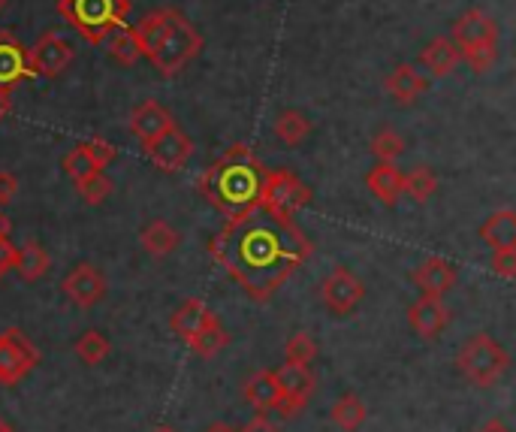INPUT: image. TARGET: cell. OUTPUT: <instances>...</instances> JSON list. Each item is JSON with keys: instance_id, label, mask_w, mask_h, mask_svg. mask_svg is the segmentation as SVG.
<instances>
[{"instance_id": "1", "label": "cell", "mask_w": 516, "mask_h": 432, "mask_svg": "<svg viewBox=\"0 0 516 432\" xmlns=\"http://www.w3.org/2000/svg\"><path fill=\"white\" fill-rule=\"evenodd\" d=\"M209 251L248 300L266 303L311 257V242L293 218L272 215L254 203L224 221L212 236Z\"/></svg>"}, {"instance_id": "2", "label": "cell", "mask_w": 516, "mask_h": 432, "mask_svg": "<svg viewBox=\"0 0 516 432\" xmlns=\"http://www.w3.org/2000/svg\"><path fill=\"white\" fill-rule=\"evenodd\" d=\"M133 31L139 37L142 58H148L151 67L166 79L179 76L203 52L200 31L179 10L166 7V10L148 13L139 25H133Z\"/></svg>"}, {"instance_id": "3", "label": "cell", "mask_w": 516, "mask_h": 432, "mask_svg": "<svg viewBox=\"0 0 516 432\" xmlns=\"http://www.w3.org/2000/svg\"><path fill=\"white\" fill-rule=\"evenodd\" d=\"M266 167L260 164V158L236 142L230 152H224L203 176H200V194L227 218L239 215L242 209L254 206L260 197V185H263Z\"/></svg>"}, {"instance_id": "4", "label": "cell", "mask_w": 516, "mask_h": 432, "mask_svg": "<svg viewBox=\"0 0 516 432\" xmlns=\"http://www.w3.org/2000/svg\"><path fill=\"white\" fill-rule=\"evenodd\" d=\"M58 13L82 40L103 46L115 28L127 25L130 0H58Z\"/></svg>"}, {"instance_id": "5", "label": "cell", "mask_w": 516, "mask_h": 432, "mask_svg": "<svg viewBox=\"0 0 516 432\" xmlns=\"http://www.w3.org/2000/svg\"><path fill=\"white\" fill-rule=\"evenodd\" d=\"M510 366V354L489 333H474L456 354V369L477 387H492Z\"/></svg>"}, {"instance_id": "6", "label": "cell", "mask_w": 516, "mask_h": 432, "mask_svg": "<svg viewBox=\"0 0 516 432\" xmlns=\"http://www.w3.org/2000/svg\"><path fill=\"white\" fill-rule=\"evenodd\" d=\"M311 188L290 170H266L263 185H260V197L257 206L281 215V218H293L299 209H305L311 203Z\"/></svg>"}, {"instance_id": "7", "label": "cell", "mask_w": 516, "mask_h": 432, "mask_svg": "<svg viewBox=\"0 0 516 432\" xmlns=\"http://www.w3.org/2000/svg\"><path fill=\"white\" fill-rule=\"evenodd\" d=\"M37 363H40V351L22 330L13 327L7 333H0V384L16 387L19 381L28 378V372H34Z\"/></svg>"}, {"instance_id": "8", "label": "cell", "mask_w": 516, "mask_h": 432, "mask_svg": "<svg viewBox=\"0 0 516 432\" xmlns=\"http://www.w3.org/2000/svg\"><path fill=\"white\" fill-rule=\"evenodd\" d=\"M142 149L160 173H179L194 158V139L179 124H172L151 142H142Z\"/></svg>"}, {"instance_id": "9", "label": "cell", "mask_w": 516, "mask_h": 432, "mask_svg": "<svg viewBox=\"0 0 516 432\" xmlns=\"http://www.w3.org/2000/svg\"><path fill=\"white\" fill-rule=\"evenodd\" d=\"M320 297H323V306L332 315H351L366 297V284L348 266H335L326 275V281L320 284Z\"/></svg>"}, {"instance_id": "10", "label": "cell", "mask_w": 516, "mask_h": 432, "mask_svg": "<svg viewBox=\"0 0 516 432\" xmlns=\"http://www.w3.org/2000/svg\"><path fill=\"white\" fill-rule=\"evenodd\" d=\"M275 384H278V393H281V405H278V414L281 417H293L296 411H302L314 393V372L311 366H296V363H284L278 366L275 372Z\"/></svg>"}, {"instance_id": "11", "label": "cell", "mask_w": 516, "mask_h": 432, "mask_svg": "<svg viewBox=\"0 0 516 432\" xmlns=\"http://www.w3.org/2000/svg\"><path fill=\"white\" fill-rule=\"evenodd\" d=\"M28 64H31V73L34 76L58 79L73 64V46L58 31H46L34 43V49H28Z\"/></svg>"}, {"instance_id": "12", "label": "cell", "mask_w": 516, "mask_h": 432, "mask_svg": "<svg viewBox=\"0 0 516 432\" xmlns=\"http://www.w3.org/2000/svg\"><path fill=\"white\" fill-rule=\"evenodd\" d=\"M64 297L76 306V309H91L106 297V278L94 263H76L64 281H61Z\"/></svg>"}, {"instance_id": "13", "label": "cell", "mask_w": 516, "mask_h": 432, "mask_svg": "<svg viewBox=\"0 0 516 432\" xmlns=\"http://www.w3.org/2000/svg\"><path fill=\"white\" fill-rule=\"evenodd\" d=\"M411 278H414V284L420 287V297H438V300H444V294H450L453 287H456L459 269H456L450 260L432 254V257H426V260L414 269Z\"/></svg>"}, {"instance_id": "14", "label": "cell", "mask_w": 516, "mask_h": 432, "mask_svg": "<svg viewBox=\"0 0 516 432\" xmlns=\"http://www.w3.org/2000/svg\"><path fill=\"white\" fill-rule=\"evenodd\" d=\"M34 73H31V64H28V49L19 43L16 34L10 31H0V88L13 91L16 85L28 82Z\"/></svg>"}, {"instance_id": "15", "label": "cell", "mask_w": 516, "mask_h": 432, "mask_svg": "<svg viewBox=\"0 0 516 432\" xmlns=\"http://www.w3.org/2000/svg\"><path fill=\"white\" fill-rule=\"evenodd\" d=\"M408 324H411V333L420 336V339H438L447 324H450V309L444 306V300L438 297H420L417 303H411L408 309Z\"/></svg>"}, {"instance_id": "16", "label": "cell", "mask_w": 516, "mask_h": 432, "mask_svg": "<svg viewBox=\"0 0 516 432\" xmlns=\"http://www.w3.org/2000/svg\"><path fill=\"white\" fill-rule=\"evenodd\" d=\"M450 40L456 43V49H465V46H474L483 40H498V25L483 10H468L453 22Z\"/></svg>"}, {"instance_id": "17", "label": "cell", "mask_w": 516, "mask_h": 432, "mask_svg": "<svg viewBox=\"0 0 516 432\" xmlns=\"http://www.w3.org/2000/svg\"><path fill=\"white\" fill-rule=\"evenodd\" d=\"M176 124V118L169 115L166 106H160L157 100H145L133 109L130 115V130L142 139V142H151L154 136H160L163 130H169Z\"/></svg>"}, {"instance_id": "18", "label": "cell", "mask_w": 516, "mask_h": 432, "mask_svg": "<svg viewBox=\"0 0 516 432\" xmlns=\"http://www.w3.org/2000/svg\"><path fill=\"white\" fill-rule=\"evenodd\" d=\"M384 88H387V94H390L396 103L411 106L420 94H426L429 82L417 73V67H414V64H399V67H393V70L387 73Z\"/></svg>"}, {"instance_id": "19", "label": "cell", "mask_w": 516, "mask_h": 432, "mask_svg": "<svg viewBox=\"0 0 516 432\" xmlns=\"http://www.w3.org/2000/svg\"><path fill=\"white\" fill-rule=\"evenodd\" d=\"M480 239L492 251H507L516 248V212L513 209H495L483 224H480Z\"/></svg>"}, {"instance_id": "20", "label": "cell", "mask_w": 516, "mask_h": 432, "mask_svg": "<svg viewBox=\"0 0 516 432\" xmlns=\"http://www.w3.org/2000/svg\"><path fill=\"white\" fill-rule=\"evenodd\" d=\"M215 315L209 312V306L203 300H185L169 318V330L176 333L182 342H188L191 336H197Z\"/></svg>"}, {"instance_id": "21", "label": "cell", "mask_w": 516, "mask_h": 432, "mask_svg": "<svg viewBox=\"0 0 516 432\" xmlns=\"http://www.w3.org/2000/svg\"><path fill=\"white\" fill-rule=\"evenodd\" d=\"M420 64L435 76V79H444L456 70L459 64V49L450 37H435L423 52H420Z\"/></svg>"}, {"instance_id": "22", "label": "cell", "mask_w": 516, "mask_h": 432, "mask_svg": "<svg viewBox=\"0 0 516 432\" xmlns=\"http://www.w3.org/2000/svg\"><path fill=\"white\" fill-rule=\"evenodd\" d=\"M402 170L396 164H375L366 176V185L369 191L384 203V206H396V200L402 197Z\"/></svg>"}, {"instance_id": "23", "label": "cell", "mask_w": 516, "mask_h": 432, "mask_svg": "<svg viewBox=\"0 0 516 432\" xmlns=\"http://www.w3.org/2000/svg\"><path fill=\"white\" fill-rule=\"evenodd\" d=\"M245 399L257 408V411H278L281 405V393H278V384H275V375L269 369H260L254 372L248 381H245Z\"/></svg>"}, {"instance_id": "24", "label": "cell", "mask_w": 516, "mask_h": 432, "mask_svg": "<svg viewBox=\"0 0 516 432\" xmlns=\"http://www.w3.org/2000/svg\"><path fill=\"white\" fill-rule=\"evenodd\" d=\"M369 417V408L366 402L357 396V393H344L332 402L329 408V420L341 429V432H357Z\"/></svg>"}, {"instance_id": "25", "label": "cell", "mask_w": 516, "mask_h": 432, "mask_svg": "<svg viewBox=\"0 0 516 432\" xmlns=\"http://www.w3.org/2000/svg\"><path fill=\"white\" fill-rule=\"evenodd\" d=\"M139 242H142L145 254H151V257H166V254H172V251L179 248L182 236H179L176 230H172V224H169V221L157 218V221H151V224H145V227H142Z\"/></svg>"}, {"instance_id": "26", "label": "cell", "mask_w": 516, "mask_h": 432, "mask_svg": "<svg viewBox=\"0 0 516 432\" xmlns=\"http://www.w3.org/2000/svg\"><path fill=\"white\" fill-rule=\"evenodd\" d=\"M106 52H109V58L112 61H118L121 67H133L139 58H142V46H139V37H136V31L133 28H127V25H121V28H115L106 40Z\"/></svg>"}, {"instance_id": "27", "label": "cell", "mask_w": 516, "mask_h": 432, "mask_svg": "<svg viewBox=\"0 0 516 432\" xmlns=\"http://www.w3.org/2000/svg\"><path fill=\"white\" fill-rule=\"evenodd\" d=\"M13 269L25 278V281H40L49 272V254L40 242H25L22 248H16L13 257Z\"/></svg>"}, {"instance_id": "28", "label": "cell", "mask_w": 516, "mask_h": 432, "mask_svg": "<svg viewBox=\"0 0 516 432\" xmlns=\"http://www.w3.org/2000/svg\"><path fill=\"white\" fill-rule=\"evenodd\" d=\"M197 357H215L218 351H224L227 345H230V333L224 330V324L218 321V318H212L197 336H191L188 342H185Z\"/></svg>"}, {"instance_id": "29", "label": "cell", "mask_w": 516, "mask_h": 432, "mask_svg": "<svg viewBox=\"0 0 516 432\" xmlns=\"http://www.w3.org/2000/svg\"><path fill=\"white\" fill-rule=\"evenodd\" d=\"M308 133H311V121H308V115L299 112V109H284V112L275 118V136L284 142V146H290V149H296Z\"/></svg>"}, {"instance_id": "30", "label": "cell", "mask_w": 516, "mask_h": 432, "mask_svg": "<svg viewBox=\"0 0 516 432\" xmlns=\"http://www.w3.org/2000/svg\"><path fill=\"white\" fill-rule=\"evenodd\" d=\"M73 351H76V357H79L85 366H97V363H103V360L109 357V336L100 333V330H85V333L76 339Z\"/></svg>"}, {"instance_id": "31", "label": "cell", "mask_w": 516, "mask_h": 432, "mask_svg": "<svg viewBox=\"0 0 516 432\" xmlns=\"http://www.w3.org/2000/svg\"><path fill=\"white\" fill-rule=\"evenodd\" d=\"M438 191V176L429 167H417L408 176H402V194H408L414 203H426L432 200V194Z\"/></svg>"}, {"instance_id": "32", "label": "cell", "mask_w": 516, "mask_h": 432, "mask_svg": "<svg viewBox=\"0 0 516 432\" xmlns=\"http://www.w3.org/2000/svg\"><path fill=\"white\" fill-rule=\"evenodd\" d=\"M405 152V139L393 130V127H381L375 136H372V155L381 161V164H396Z\"/></svg>"}, {"instance_id": "33", "label": "cell", "mask_w": 516, "mask_h": 432, "mask_svg": "<svg viewBox=\"0 0 516 432\" xmlns=\"http://www.w3.org/2000/svg\"><path fill=\"white\" fill-rule=\"evenodd\" d=\"M459 61H465L477 76H483L498 61V40H483V43L459 49Z\"/></svg>"}, {"instance_id": "34", "label": "cell", "mask_w": 516, "mask_h": 432, "mask_svg": "<svg viewBox=\"0 0 516 432\" xmlns=\"http://www.w3.org/2000/svg\"><path fill=\"white\" fill-rule=\"evenodd\" d=\"M73 185H76V194L82 197V203H88V206H100L112 194V179L103 170L91 173V176H85V179H79Z\"/></svg>"}, {"instance_id": "35", "label": "cell", "mask_w": 516, "mask_h": 432, "mask_svg": "<svg viewBox=\"0 0 516 432\" xmlns=\"http://www.w3.org/2000/svg\"><path fill=\"white\" fill-rule=\"evenodd\" d=\"M284 357L287 363H296V366H311L314 357H317V342L308 336V333H293L284 345Z\"/></svg>"}, {"instance_id": "36", "label": "cell", "mask_w": 516, "mask_h": 432, "mask_svg": "<svg viewBox=\"0 0 516 432\" xmlns=\"http://www.w3.org/2000/svg\"><path fill=\"white\" fill-rule=\"evenodd\" d=\"M64 173H67L73 182H79V179H85V176H91V173H100V167L91 161V155H88L82 146H76V149L67 152V158H64Z\"/></svg>"}, {"instance_id": "37", "label": "cell", "mask_w": 516, "mask_h": 432, "mask_svg": "<svg viewBox=\"0 0 516 432\" xmlns=\"http://www.w3.org/2000/svg\"><path fill=\"white\" fill-rule=\"evenodd\" d=\"M82 149L91 155V161H94L100 170H106V167L118 158V149L112 146L109 139H103V136H91V139H85V142H82Z\"/></svg>"}, {"instance_id": "38", "label": "cell", "mask_w": 516, "mask_h": 432, "mask_svg": "<svg viewBox=\"0 0 516 432\" xmlns=\"http://www.w3.org/2000/svg\"><path fill=\"white\" fill-rule=\"evenodd\" d=\"M492 272L501 275L504 281H513L516 278V248H507V251H492Z\"/></svg>"}, {"instance_id": "39", "label": "cell", "mask_w": 516, "mask_h": 432, "mask_svg": "<svg viewBox=\"0 0 516 432\" xmlns=\"http://www.w3.org/2000/svg\"><path fill=\"white\" fill-rule=\"evenodd\" d=\"M19 194V179L13 173H0V209L10 206Z\"/></svg>"}, {"instance_id": "40", "label": "cell", "mask_w": 516, "mask_h": 432, "mask_svg": "<svg viewBox=\"0 0 516 432\" xmlns=\"http://www.w3.org/2000/svg\"><path fill=\"white\" fill-rule=\"evenodd\" d=\"M13 257H16V245L10 239H0V278L13 269Z\"/></svg>"}, {"instance_id": "41", "label": "cell", "mask_w": 516, "mask_h": 432, "mask_svg": "<svg viewBox=\"0 0 516 432\" xmlns=\"http://www.w3.org/2000/svg\"><path fill=\"white\" fill-rule=\"evenodd\" d=\"M236 432H281L266 414H260V417H254V420H248L242 429H236Z\"/></svg>"}, {"instance_id": "42", "label": "cell", "mask_w": 516, "mask_h": 432, "mask_svg": "<svg viewBox=\"0 0 516 432\" xmlns=\"http://www.w3.org/2000/svg\"><path fill=\"white\" fill-rule=\"evenodd\" d=\"M10 109H13V97H10L7 88H0V121L10 115Z\"/></svg>"}, {"instance_id": "43", "label": "cell", "mask_w": 516, "mask_h": 432, "mask_svg": "<svg viewBox=\"0 0 516 432\" xmlns=\"http://www.w3.org/2000/svg\"><path fill=\"white\" fill-rule=\"evenodd\" d=\"M480 432H513V429H510L504 420H498V417H495V420H486V423L480 426Z\"/></svg>"}, {"instance_id": "44", "label": "cell", "mask_w": 516, "mask_h": 432, "mask_svg": "<svg viewBox=\"0 0 516 432\" xmlns=\"http://www.w3.org/2000/svg\"><path fill=\"white\" fill-rule=\"evenodd\" d=\"M10 233H13V218L0 209V239H10Z\"/></svg>"}, {"instance_id": "45", "label": "cell", "mask_w": 516, "mask_h": 432, "mask_svg": "<svg viewBox=\"0 0 516 432\" xmlns=\"http://www.w3.org/2000/svg\"><path fill=\"white\" fill-rule=\"evenodd\" d=\"M203 432H236L233 426H227V423H221V420H215V423H209Z\"/></svg>"}, {"instance_id": "46", "label": "cell", "mask_w": 516, "mask_h": 432, "mask_svg": "<svg viewBox=\"0 0 516 432\" xmlns=\"http://www.w3.org/2000/svg\"><path fill=\"white\" fill-rule=\"evenodd\" d=\"M151 432H179V429H172V426H154Z\"/></svg>"}, {"instance_id": "47", "label": "cell", "mask_w": 516, "mask_h": 432, "mask_svg": "<svg viewBox=\"0 0 516 432\" xmlns=\"http://www.w3.org/2000/svg\"><path fill=\"white\" fill-rule=\"evenodd\" d=\"M0 432H13V429H10V423H7L4 417H0Z\"/></svg>"}, {"instance_id": "48", "label": "cell", "mask_w": 516, "mask_h": 432, "mask_svg": "<svg viewBox=\"0 0 516 432\" xmlns=\"http://www.w3.org/2000/svg\"><path fill=\"white\" fill-rule=\"evenodd\" d=\"M4 7H7V0H0V13H4Z\"/></svg>"}]
</instances>
